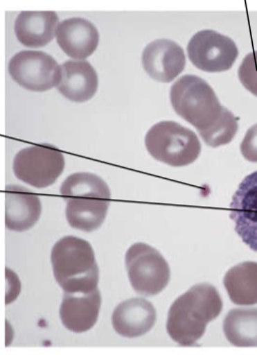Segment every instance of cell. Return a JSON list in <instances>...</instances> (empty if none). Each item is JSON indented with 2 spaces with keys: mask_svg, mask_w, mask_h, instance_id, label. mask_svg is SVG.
I'll use <instances>...</instances> for the list:
<instances>
[{
  "mask_svg": "<svg viewBox=\"0 0 257 355\" xmlns=\"http://www.w3.org/2000/svg\"><path fill=\"white\" fill-rule=\"evenodd\" d=\"M113 327L121 336L135 338L154 327V306L142 297L127 300L116 306L112 317Z\"/></svg>",
  "mask_w": 257,
  "mask_h": 355,
  "instance_id": "obj_13",
  "label": "cell"
},
{
  "mask_svg": "<svg viewBox=\"0 0 257 355\" xmlns=\"http://www.w3.org/2000/svg\"><path fill=\"white\" fill-rule=\"evenodd\" d=\"M230 219L246 245L257 252V171L246 176L230 205Z\"/></svg>",
  "mask_w": 257,
  "mask_h": 355,
  "instance_id": "obj_10",
  "label": "cell"
},
{
  "mask_svg": "<svg viewBox=\"0 0 257 355\" xmlns=\"http://www.w3.org/2000/svg\"><path fill=\"white\" fill-rule=\"evenodd\" d=\"M223 302L215 286L200 284L180 295L171 305L166 329L172 340L181 346L197 343L206 325L221 314Z\"/></svg>",
  "mask_w": 257,
  "mask_h": 355,
  "instance_id": "obj_1",
  "label": "cell"
},
{
  "mask_svg": "<svg viewBox=\"0 0 257 355\" xmlns=\"http://www.w3.org/2000/svg\"><path fill=\"white\" fill-rule=\"evenodd\" d=\"M65 167L64 155L49 144L21 150L13 160V172L21 182L45 189L58 180Z\"/></svg>",
  "mask_w": 257,
  "mask_h": 355,
  "instance_id": "obj_7",
  "label": "cell"
},
{
  "mask_svg": "<svg viewBox=\"0 0 257 355\" xmlns=\"http://www.w3.org/2000/svg\"><path fill=\"white\" fill-rule=\"evenodd\" d=\"M60 193L67 202L66 218L72 228L92 232L102 226L111 191L100 176L87 172L71 174L61 185Z\"/></svg>",
  "mask_w": 257,
  "mask_h": 355,
  "instance_id": "obj_2",
  "label": "cell"
},
{
  "mask_svg": "<svg viewBox=\"0 0 257 355\" xmlns=\"http://www.w3.org/2000/svg\"><path fill=\"white\" fill-rule=\"evenodd\" d=\"M53 272L59 286L69 294H87L98 290L100 270L89 242L66 236L52 249Z\"/></svg>",
  "mask_w": 257,
  "mask_h": 355,
  "instance_id": "obj_3",
  "label": "cell"
},
{
  "mask_svg": "<svg viewBox=\"0 0 257 355\" xmlns=\"http://www.w3.org/2000/svg\"><path fill=\"white\" fill-rule=\"evenodd\" d=\"M8 72L17 85L35 92H47L58 86L62 78V67L41 51H23L12 57Z\"/></svg>",
  "mask_w": 257,
  "mask_h": 355,
  "instance_id": "obj_8",
  "label": "cell"
},
{
  "mask_svg": "<svg viewBox=\"0 0 257 355\" xmlns=\"http://www.w3.org/2000/svg\"><path fill=\"white\" fill-rule=\"evenodd\" d=\"M56 37L63 52L76 60L91 56L100 43L98 28L83 17H71L59 24Z\"/></svg>",
  "mask_w": 257,
  "mask_h": 355,
  "instance_id": "obj_12",
  "label": "cell"
},
{
  "mask_svg": "<svg viewBox=\"0 0 257 355\" xmlns=\"http://www.w3.org/2000/svg\"><path fill=\"white\" fill-rule=\"evenodd\" d=\"M142 64L145 71L159 83L175 80L186 68L184 49L170 40H156L143 51Z\"/></svg>",
  "mask_w": 257,
  "mask_h": 355,
  "instance_id": "obj_11",
  "label": "cell"
},
{
  "mask_svg": "<svg viewBox=\"0 0 257 355\" xmlns=\"http://www.w3.org/2000/svg\"><path fill=\"white\" fill-rule=\"evenodd\" d=\"M100 306L102 295L98 288L87 294L65 293L60 306L61 321L71 332H87L96 325Z\"/></svg>",
  "mask_w": 257,
  "mask_h": 355,
  "instance_id": "obj_14",
  "label": "cell"
},
{
  "mask_svg": "<svg viewBox=\"0 0 257 355\" xmlns=\"http://www.w3.org/2000/svg\"><path fill=\"white\" fill-rule=\"evenodd\" d=\"M240 150L246 160L257 162V123L248 130L241 143Z\"/></svg>",
  "mask_w": 257,
  "mask_h": 355,
  "instance_id": "obj_22",
  "label": "cell"
},
{
  "mask_svg": "<svg viewBox=\"0 0 257 355\" xmlns=\"http://www.w3.org/2000/svg\"><path fill=\"white\" fill-rule=\"evenodd\" d=\"M188 55L197 69L216 73L231 69L239 52L231 37L215 31L204 30L190 39Z\"/></svg>",
  "mask_w": 257,
  "mask_h": 355,
  "instance_id": "obj_9",
  "label": "cell"
},
{
  "mask_svg": "<svg viewBox=\"0 0 257 355\" xmlns=\"http://www.w3.org/2000/svg\"><path fill=\"white\" fill-rule=\"evenodd\" d=\"M6 223L8 230L24 232L34 227L42 213L39 196L21 185L6 189Z\"/></svg>",
  "mask_w": 257,
  "mask_h": 355,
  "instance_id": "obj_15",
  "label": "cell"
},
{
  "mask_svg": "<svg viewBox=\"0 0 257 355\" xmlns=\"http://www.w3.org/2000/svg\"><path fill=\"white\" fill-rule=\"evenodd\" d=\"M237 131H238V119L233 114L232 112L226 109L223 118L218 125L212 131L202 137V139L208 146L213 148L224 146L231 142L236 136Z\"/></svg>",
  "mask_w": 257,
  "mask_h": 355,
  "instance_id": "obj_20",
  "label": "cell"
},
{
  "mask_svg": "<svg viewBox=\"0 0 257 355\" xmlns=\"http://www.w3.org/2000/svg\"><path fill=\"white\" fill-rule=\"evenodd\" d=\"M62 78L58 90L64 98L76 103H85L94 98L98 87V77L87 61H66L62 66Z\"/></svg>",
  "mask_w": 257,
  "mask_h": 355,
  "instance_id": "obj_16",
  "label": "cell"
},
{
  "mask_svg": "<svg viewBox=\"0 0 257 355\" xmlns=\"http://www.w3.org/2000/svg\"><path fill=\"white\" fill-rule=\"evenodd\" d=\"M150 155L173 167L192 164L201 154V143L195 132L171 121L153 125L145 138Z\"/></svg>",
  "mask_w": 257,
  "mask_h": 355,
  "instance_id": "obj_5",
  "label": "cell"
},
{
  "mask_svg": "<svg viewBox=\"0 0 257 355\" xmlns=\"http://www.w3.org/2000/svg\"><path fill=\"white\" fill-rule=\"evenodd\" d=\"M223 330L232 345L256 347L257 309H233L224 320Z\"/></svg>",
  "mask_w": 257,
  "mask_h": 355,
  "instance_id": "obj_19",
  "label": "cell"
},
{
  "mask_svg": "<svg viewBox=\"0 0 257 355\" xmlns=\"http://www.w3.org/2000/svg\"><path fill=\"white\" fill-rule=\"evenodd\" d=\"M238 77L246 89L257 96V51L246 55L239 67Z\"/></svg>",
  "mask_w": 257,
  "mask_h": 355,
  "instance_id": "obj_21",
  "label": "cell"
},
{
  "mask_svg": "<svg viewBox=\"0 0 257 355\" xmlns=\"http://www.w3.org/2000/svg\"><path fill=\"white\" fill-rule=\"evenodd\" d=\"M170 101L175 112L197 128L201 137L218 125L226 110L214 89L195 75H184L175 81L171 86Z\"/></svg>",
  "mask_w": 257,
  "mask_h": 355,
  "instance_id": "obj_4",
  "label": "cell"
},
{
  "mask_svg": "<svg viewBox=\"0 0 257 355\" xmlns=\"http://www.w3.org/2000/svg\"><path fill=\"white\" fill-rule=\"evenodd\" d=\"M130 282L138 294L150 297L168 286L170 268L159 251L145 243H136L126 253Z\"/></svg>",
  "mask_w": 257,
  "mask_h": 355,
  "instance_id": "obj_6",
  "label": "cell"
},
{
  "mask_svg": "<svg viewBox=\"0 0 257 355\" xmlns=\"http://www.w3.org/2000/svg\"><path fill=\"white\" fill-rule=\"evenodd\" d=\"M59 26V17L54 12H23L15 19L17 40L28 48L48 45L54 39Z\"/></svg>",
  "mask_w": 257,
  "mask_h": 355,
  "instance_id": "obj_17",
  "label": "cell"
},
{
  "mask_svg": "<svg viewBox=\"0 0 257 355\" xmlns=\"http://www.w3.org/2000/svg\"><path fill=\"white\" fill-rule=\"evenodd\" d=\"M224 286L232 303L239 306L257 304V262L245 261L230 268Z\"/></svg>",
  "mask_w": 257,
  "mask_h": 355,
  "instance_id": "obj_18",
  "label": "cell"
}]
</instances>
